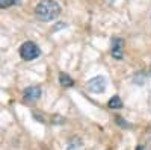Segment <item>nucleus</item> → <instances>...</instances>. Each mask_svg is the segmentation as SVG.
Returning a JSON list of instances; mask_svg holds the SVG:
<instances>
[{"label":"nucleus","instance_id":"1","mask_svg":"<svg viewBox=\"0 0 151 150\" xmlns=\"http://www.w3.org/2000/svg\"><path fill=\"white\" fill-rule=\"evenodd\" d=\"M60 14V6L56 0H42L35 8V15L41 21H52Z\"/></svg>","mask_w":151,"mask_h":150},{"label":"nucleus","instance_id":"2","mask_svg":"<svg viewBox=\"0 0 151 150\" xmlns=\"http://www.w3.org/2000/svg\"><path fill=\"white\" fill-rule=\"evenodd\" d=\"M40 47H38L35 43L32 41H27L24 43L21 47H20V56L24 59V61H33L40 56Z\"/></svg>","mask_w":151,"mask_h":150},{"label":"nucleus","instance_id":"3","mask_svg":"<svg viewBox=\"0 0 151 150\" xmlns=\"http://www.w3.org/2000/svg\"><path fill=\"white\" fill-rule=\"evenodd\" d=\"M88 90H89L91 93H103L106 90V79L103 76H95L92 79L88 80Z\"/></svg>","mask_w":151,"mask_h":150},{"label":"nucleus","instance_id":"4","mask_svg":"<svg viewBox=\"0 0 151 150\" xmlns=\"http://www.w3.org/2000/svg\"><path fill=\"white\" fill-rule=\"evenodd\" d=\"M42 91L40 86H29V88H26L23 91V97H24V102H27V103H33L36 102L38 99L41 97Z\"/></svg>","mask_w":151,"mask_h":150},{"label":"nucleus","instance_id":"5","mask_svg":"<svg viewBox=\"0 0 151 150\" xmlns=\"http://www.w3.org/2000/svg\"><path fill=\"white\" fill-rule=\"evenodd\" d=\"M122 47H124V41L121 38H113L112 40L110 53L115 59H122Z\"/></svg>","mask_w":151,"mask_h":150},{"label":"nucleus","instance_id":"6","mask_svg":"<svg viewBox=\"0 0 151 150\" xmlns=\"http://www.w3.org/2000/svg\"><path fill=\"white\" fill-rule=\"evenodd\" d=\"M59 83H60L62 86H73V85H74V80L68 76L67 73H60V74H59Z\"/></svg>","mask_w":151,"mask_h":150},{"label":"nucleus","instance_id":"7","mask_svg":"<svg viewBox=\"0 0 151 150\" xmlns=\"http://www.w3.org/2000/svg\"><path fill=\"white\" fill-rule=\"evenodd\" d=\"M107 106H109L110 109H121V108H122V102H121V99H119L118 96H113V97L109 100Z\"/></svg>","mask_w":151,"mask_h":150},{"label":"nucleus","instance_id":"8","mask_svg":"<svg viewBox=\"0 0 151 150\" xmlns=\"http://www.w3.org/2000/svg\"><path fill=\"white\" fill-rule=\"evenodd\" d=\"M15 3V0H0V8H8Z\"/></svg>","mask_w":151,"mask_h":150},{"label":"nucleus","instance_id":"9","mask_svg":"<svg viewBox=\"0 0 151 150\" xmlns=\"http://www.w3.org/2000/svg\"><path fill=\"white\" fill-rule=\"evenodd\" d=\"M136 150H144V147H142V146H137V147H136Z\"/></svg>","mask_w":151,"mask_h":150},{"label":"nucleus","instance_id":"10","mask_svg":"<svg viewBox=\"0 0 151 150\" xmlns=\"http://www.w3.org/2000/svg\"><path fill=\"white\" fill-rule=\"evenodd\" d=\"M150 71H151V70H150Z\"/></svg>","mask_w":151,"mask_h":150}]
</instances>
